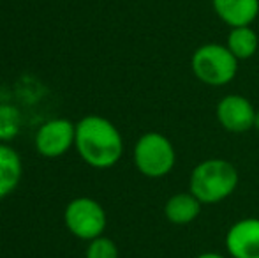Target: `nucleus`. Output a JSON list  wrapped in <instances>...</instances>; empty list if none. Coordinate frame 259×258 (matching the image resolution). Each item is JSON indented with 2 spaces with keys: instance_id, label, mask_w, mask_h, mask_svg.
I'll use <instances>...</instances> for the list:
<instances>
[{
  "instance_id": "nucleus-1",
  "label": "nucleus",
  "mask_w": 259,
  "mask_h": 258,
  "mask_svg": "<svg viewBox=\"0 0 259 258\" xmlns=\"http://www.w3.org/2000/svg\"><path fill=\"white\" fill-rule=\"evenodd\" d=\"M74 145L83 161L94 168H111L123 154L120 131L101 115H87L76 124Z\"/></svg>"
},
{
  "instance_id": "nucleus-2",
  "label": "nucleus",
  "mask_w": 259,
  "mask_h": 258,
  "mask_svg": "<svg viewBox=\"0 0 259 258\" xmlns=\"http://www.w3.org/2000/svg\"><path fill=\"white\" fill-rule=\"evenodd\" d=\"M238 182V170L233 163L222 158H208L192 168L189 191L203 205H213L228 200L236 191Z\"/></svg>"
},
{
  "instance_id": "nucleus-3",
  "label": "nucleus",
  "mask_w": 259,
  "mask_h": 258,
  "mask_svg": "<svg viewBox=\"0 0 259 258\" xmlns=\"http://www.w3.org/2000/svg\"><path fill=\"white\" fill-rule=\"evenodd\" d=\"M240 60L221 43H205L191 57L192 75L208 87H224L235 80Z\"/></svg>"
},
{
  "instance_id": "nucleus-4",
  "label": "nucleus",
  "mask_w": 259,
  "mask_h": 258,
  "mask_svg": "<svg viewBox=\"0 0 259 258\" xmlns=\"http://www.w3.org/2000/svg\"><path fill=\"white\" fill-rule=\"evenodd\" d=\"M134 163L141 175L148 179H162L173 172L177 165V151L167 136L150 131L140 136L134 145Z\"/></svg>"
},
{
  "instance_id": "nucleus-5",
  "label": "nucleus",
  "mask_w": 259,
  "mask_h": 258,
  "mask_svg": "<svg viewBox=\"0 0 259 258\" xmlns=\"http://www.w3.org/2000/svg\"><path fill=\"white\" fill-rule=\"evenodd\" d=\"M65 225L72 235L85 241L101 237L106 228V212L92 198H74L65 209Z\"/></svg>"
},
{
  "instance_id": "nucleus-6",
  "label": "nucleus",
  "mask_w": 259,
  "mask_h": 258,
  "mask_svg": "<svg viewBox=\"0 0 259 258\" xmlns=\"http://www.w3.org/2000/svg\"><path fill=\"white\" fill-rule=\"evenodd\" d=\"M256 108L240 94H228L217 103L215 108V117L219 124L228 133L242 134L247 131L254 129V119H256Z\"/></svg>"
},
{
  "instance_id": "nucleus-7",
  "label": "nucleus",
  "mask_w": 259,
  "mask_h": 258,
  "mask_svg": "<svg viewBox=\"0 0 259 258\" xmlns=\"http://www.w3.org/2000/svg\"><path fill=\"white\" fill-rule=\"evenodd\" d=\"M76 140V126L67 119H55L39 128L35 147L45 158H58L71 149Z\"/></svg>"
},
{
  "instance_id": "nucleus-8",
  "label": "nucleus",
  "mask_w": 259,
  "mask_h": 258,
  "mask_svg": "<svg viewBox=\"0 0 259 258\" xmlns=\"http://www.w3.org/2000/svg\"><path fill=\"white\" fill-rule=\"evenodd\" d=\"M229 258H259V217L238 219L226 232Z\"/></svg>"
},
{
  "instance_id": "nucleus-9",
  "label": "nucleus",
  "mask_w": 259,
  "mask_h": 258,
  "mask_svg": "<svg viewBox=\"0 0 259 258\" xmlns=\"http://www.w3.org/2000/svg\"><path fill=\"white\" fill-rule=\"evenodd\" d=\"M211 7L229 28L250 27L259 16V0H211Z\"/></svg>"
},
{
  "instance_id": "nucleus-10",
  "label": "nucleus",
  "mask_w": 259,
  "mask_h": 258,
  "mask_svg": "<svg viewBox=\"0 0 259 258\" xmlns=\"http://www.w3.org/2000/svg\"><path fill=\"white\" fill-rule=\"evenodd\" d=\"M203 203L196 198L194 195L189 193H177L169 196L164 205V216L171 225H191L192 221H196L201 214Z\"/></svg>"
},
{
  "instance_id": "nucleus-11",
  "label": "nucleus",
  "mask_w": 259,
  "mask_h": 258,
  "mask_svg": "<svg viewBox=\"0 0 259 258\" xmlns=\"http://www.w3.org/2000/svg\"><path fill=\"white\" fill-rule=\"evenodd\" d=\"M21 179V159L14 149L0 143V198L9 195Z\"/></svg>"
},
{
  "instance_id": "nucleus-12",
  "label": "nucleus",
  "mask_w": 259,
  "mask_h": 258,
  "mask_svg": "<svg viewBox=\"0 0 259 258\" xmlns=\"http://www.w3.org/2000/svg\"><path fill=\"white\" fill-rule=\"evenodd\" d=\"M226 46L238 60H249L254 57L259 46L257 32L252 27H235L226 38Z\"/></svg>"
},
{
  "instance_id": "nucleus-13",
  "label": "nucleus",
  "mask_w": 259,
  "mask_h": 258,
  "mask_svg": "<svg viewBox=\"0 0 259 258\" xmlns=\"http://www.w3.org/2000/svg\"><path fill=\"white\" fill-rule=\"evenodd\" d=\"M21 126L20 112L11 104H0V141H11L18 136Z\"/></svg>"
},
{
  "instance_id": "nucleus-14",
  "label": "nucleus",
  "mask_w": 259,
  "mask_h": 258,
  "mask_svg": "<svg viewBox=\"0 0 259 258\" xmlns=\"http://www.w3.org/2000/svg\"><path fill=\"white\" fill-rule=\"evenodd\" d=\"M87 258H118V248L108 237H97L90 241L87 248Z\"/></svg>"
},
{
  "instance_id": "nucleus-15",
  "label": "nucleus",
  "mask_w": 259,
  "mask_h": 258,
  "mask_svg": "<svg viewBox=\"0 0 259 258\" xmlns=\"http://www.w3.org/2000/svg\"><path fill=\"white\" fill-rule=\"evenodd\" d=\"M196 258H229L226 255H221V253H213V251H206V253H201V255H198Z\"/></svg>"
},
{
  "instance_id": "nucleus-16",
  "label": "nucleus",
  "mask_w": 259,
  "mask_h": 258,
  "mask_svg": "<svg viewBox=\"0 0 259 258\" xmlns=\"http://www.w3.org/2000/svg\"><path fill=\"white\" fill-rule=\"evenodd\" d=\"M254 129L259 133V110L256 112V119H254Z\"/></svg>"
}]
</instances>
